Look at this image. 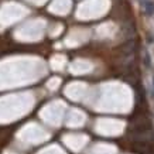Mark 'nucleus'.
Returning <instances> with one entry per match:
<instances>
[{"mask_svg": "<svg viewBox=\"0 0 154 154\" xmlns=\"http://www.w3.org/2000/svg\"><path fill=\"white\" fill-rule=\"evenodd\" d=\"M141 5H143V7H144L146 13L149 14V16H153L154 14V2L153 0H143Z\"/></svg>", "mask_w": 154, "mask_h": 154, "instance_id": "nucleus-1", "label": "nucleus"}, {"mask_svg": "<svg viewBox=\"0 0 154 154\" xmlns=\"http://www.w3.org/2000/svg\"><path fill=\"white\" fill-rule=\"evenodd\" d=\"M153 84H154V81H153Z\"/></svg>", "mask_w": 154, "mask_h": 154, "instance_id": "nucleus-2", "label": "nucleus"}]
</instances>
